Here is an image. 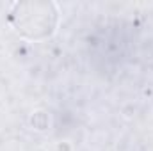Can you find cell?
Returning <instances> with one entry per match:
<instances>
[{
	"label": "cell",
	"instance_id": "1",
	"mask_svg": "<svg viewBox=\"0 0 153 151\" xmlns=\"http://www.w3.org/2000/svg\"><path fill=\"white\" fill-rule=\"evenodd\" d=\"M7 20L22 38L38 43L55 34L59 25V9L57 4L50 0L14 2Z\"/></svg>",
	"mask_w": 153,
	"mask_h": 151
}]
</instances>
